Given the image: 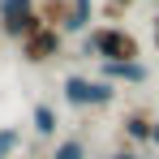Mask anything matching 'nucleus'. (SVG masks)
Masks as SVG:
<instances>
[{
  "instance_id": "obj_6",
  "label": "nucleus",
  "mask_w": 159,
  "mask_h": 159,
  "mask_svg": "<svg viewBox=\"0 0 159 159\" xmlns=\"http://www.w3.org/2000/svg\"><path fill=\"white\" fill-rule=\"evenodd\" d=\"M155 133V112L151 107H129L120 116V146H146Z\"/></svg>"
},
{
  "instance_id": "obj_8",
  "label": "nucleus",
  "mask_w": 159,
  "mask_h": 159,
  "mask_svg": "<svg viewBox=\"0 0 159 159\" xmlns=\"http://www.w3.org/2000/svg\"><path fill=\"white\" fill-rule=\"evenodd\" d=\"M39 17L60 34H69V0H39Z\"/></svg>"
},
{
  "instance_id": "obj_9",
  "label": "nucleus",
  "mask_w": 159,
  "mask_h": 159,
  "mask_svg": "<svg viewBox=\"0 0 159 159\" xmlns=\"http://www.w3.org/2000/svg\"><path fill=\"white\" fill-rule=\"evenodd\" d=\"M95 17V0H69V34H86Z\"/></svg>"
},
{
  "instance_id": "obj_2",
  "label": "nucleus",
  "mask_w": 159,
  "mask_h": 159,
  "mask_svg": "<svg viewBox=\"0 0 159 159\" xmlns=\"http://www.w3.org/2000/svg\"><path fill=\"white\" fill-rule=\"evenodd\" d=\"M116 86L103 78H90V73H65L60 82V99L69 107H78V112H95V107H112L116 103Z\"/></svg>"
},
{
  "instance_id": "obj_10",
  "label": "nucleus",
  "mask_w": 159,
  "mask_h": 159,
  "mask_svg": "<svg viewBox=\"0 0 159 159\" xmlns=\"http://www.w3.org/2000/svg\"><path fill=\"white\" fill-rule=\"evenodd\" d=\"M48 159H90V151H86V138H78V133H69V138H56L52 155Z\"/></svg>"
},
{
  "instance_id": "obj_17",
  "label": "nucleus",
  "mask_w": 159,
  "mask_h": 159,
  "mask_svg": "<svg viewBox=\"0 0 159 159\" xmlns=\"http://www.w3.org/2000/svg\"><path fill=\"white\" fill-rule=\"evenodd\" d=\"M0 39H4V34H0Z\"/></svg>"
},
{
  "instance_id": "obj_12",
  "label": "nucleus",
  "mask_w": 159,
  "mask_h": 159,
  "mask_svg": "<svg viewBox=\"0 0 159 159\" xmlns=\"http://www.w3.org/2000/svg\"><path fill=\"white\" fill-rule=\"evenodd\" d=\"M129 4H133V0H107V4H103V17H107V22H116Z\"/></svg>"
},
{
  "instance_id": "obj_3",
  "label": "nucleus",
  "mask_w": 159,
  "mask_h": 159,
  "mask_svg": "<svg viewBox=\"0 0 159 159\" xmlns=\"http://www.w3.org/2000/svg\"><path fill=\"white\" fill-rule=\"evenodd\" d=\"M34 26H43L39 0H0V34L9 43H22Z\"/></svg>"
},
{
  "instance_id": "obj_4",
  "label": "nucleus",
  "mask_w": 159,
  "mask_h": 159,
  "mask_svg": "<svg viewBox=\"0 0 159 159\" xmlns=\"http://www.w3.org/2000/svg\"><path fill=\"white\" fill-rule=\"evenodd\" d=\"M17 56H22L26 65H52L56 56H65V34L43 22V26H34L26 39L17 43Z\"/></svg>"
},
{
  "instance_id": "obj_1",
  "label": "nucleus",
  "mask_w": 159,
  "mask_h": 159,
  "mask_svg": "<svg viewBox=\"0 0 159 159\" xmlns=\"http://www.w3.org/2000/svg\"><path fill=\"white\" fill-rule=\"evenodd\" d=\"M82 52L95 56L99 65H103V60H142V39H138L133 30L116 26V22H103V26H90V30H86Z\"/></svg>"
},
{
  "instance_id": "obj_14",
  "label": "nucleus",
  "mask_w": 159,
  "mask_h": 159,
  "mask_svg": "<svg viewBox=\"0 0 159 159\" xmlns=\"http://www.w3.org/2000/svg\"><path fill=\"white\" fill-rule=\"evenodd\" d=\"M151 39H155V52H159V13L151 17Z\"/></svg>"
},
{
  "instance_id": "obj_7",
  "label": "nucleus",
  "mask_w": 159,
  "mask_h": 159,
  "mask_svg": "<svg viewBox=\"0 0 159 159\" xmlns=\"http://www.w3.org/2000/svg\"><path fill=\"white\" fill-rule=\"evenodd\" d=\"M30 125H34V133H39L43 142H56V138H60V116H56V107L43 103V99L30 107Z\"/></svg>"
},
{
  "instance_id": "obj_5",
  "label": "nucleus",
  "mask_w": 159,
  "mask_h": 159,
  "mask_svg": "<svg viewBox=\"0 0 159 159\" xmlns=\"http://www.w3.org/2000/svg\"><path fill=\"white\" fill-rule=\"evenodd\" d=\"M99 78L112 82L116 90L120 86H146L151 82V65L146 60H103L99 65Z\"/></svg>"
},
{
  "instance_id": "obj_16",
  "label": "nucleus",
  "mask_w": 159,
  "mask_h": 159,
  "mask_svg": "<svg viewBox=\"0 0 159 159\" xmlns=\"http://www.w3.org/2000/svg\"><path fill=\"white\" fill-rule=\"evenodd\" d=\"M39 159H48V155H39Z\"/></svg>"
},
{
  "instance_id": "obj_11",
  "label": "nucleus",
  "mask_w": 159,
  "mask_h": 159,
  "mask_svg": "<svg viewBox=\"0 0 159 159\" xmlns=\"http://www.w3.org/2000/svg\"><path fill=\"white\" fill-rule=\"evenodd\" d=\"M22 151V125H0V159H13Z\"/></svg>"
},
{
  "instance_id": "obj_13",
  "label": "nucleus",
  "mask_w": 159,
  "mask_h": 159,
  "mask_svg": "<svg viewBox=\"0 0 159 159\" xmlns=\"http://www.w3.org/2000/svg\"><path fill=\"white\" fill-rule=\"evenodd\" d=\"M107 159H146V155H142L138 146H116V151H112Z\"/></svg>"
},
{
  "instance_id": "obj_15",
  "label": "nucleus",
  "mask_w": 159,
  "mask_h": 159,
  "mask_svg": "<svg viewBox=\"0 0 159 159\" xmlns=\"http://www.w3.org/2000/svg\"><path fill=\"white\" fill-rule=\"evenodd\" d=\"M151 146H159V116H155V133H151Z\"/></svg>"
}]
</instances>
